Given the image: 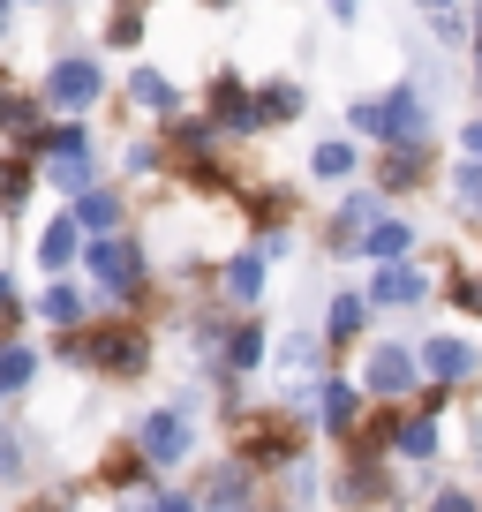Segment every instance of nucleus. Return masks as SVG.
<instances>
[{
    "instance_id": "21",
    "label": "nucleus",
    "mask_w": 482,
    "mask_h": 512,
    "mask_svg": "<svg viewBox=\"0 0 482 512\" xmlns=\"http://www.w3.org/2000/svg\"><path fill=\"white\" fill-rule=\"evenodd\" d=\"M129 106L174 113V106H181V98H174V76H159V68H136V76H129Z\"/></svg>"
},
{
    "instance_id": "6",
    "label": "nucleus",
    "mask_w": 482,
    "mask_h": 512,
    "mask_svg": "<svg viewBox=\"0 0 482 512\" xmlns=\"http://www.w3.org/2000/svg\"><path fill=\"white\" fill-rule=\"evenodd\" d=\"M211 128H234V136H257V98H249V83L234 76V68H219L211 76Z\"/></svg>"
},
{
    "instance_id": "7",
    "label": "nucleus",
    "mask_w": 482,
    "mask_h": 512,
    "mask_svg": "<svg viewBox=\"0 0 482 512\" xmlns=\"http://www.w3.org/2000/svg\"><path fill=\"white\" fill-rule=\"evenodd\" d=\"M422 294H430V272H422V264H407V256L377 264V279H370V302H377V309H415Z\"/></svg>"
},
{
    "instance_id": "1",
    "label": "nucleus",
    "mask_w": 482,
    "mask_h": 512,
    "mask_svg": "<svg viewBox=\"0 0 482 512\" xmlns=\"http://www.w3.org/2000/svg\"><path fill=\"white\" fill-rule=\"evenodd\" d=\"M347 121L362 136H385V144H430V106H422L415 83H400L392 98H354Z\"/></svg>"
},
{
    "instance_id": "19",
    "label": "nucleus",
    "mask_w": 482,
    "mask_h": 512,
    "mask_svg": "<svg viewBox=\"0 0 482 512\" xmlns=\"http://www.w3.org/2000/svg\"><path fill=\"white\" fill-rule=\"evenodd\" d=\"M317 415H324V430H354V415H362V392L354 384H317Z\"/></svg>"
},
{
    "instance_id": "45",
    "label": "nucleus",
    "mask_w": 482,
    "mask_h": 512,
    "mask_svg": "<svg viewBox=\"0 0 482 512\" xmlns=\"http://www.w3.org/2000/svg\"><path fill=\"white\" fill-rule=\"evenodd\" d=\"M31 8H46V0H31Z\"/></svg>"
},
{
    "instance_id": "38",
    "label": "nucleus",
    "mask_w": 482,
    "mask_h": 512,
    "mask_svg": "<svg viewBox=\"0 0 482 512\" xmlns=\"http://www.w3.org/2000/svg\"><path fill=\"white\" fill-rule=\"evenodd\" d=\"M467 46H475V61H482V0H475V16H467Z\"/></svg>"
},
{
    "instance_id": "15",
    "label": "nucleus",
    "mask_w": 482,
    "mask_h": 512,
    "mask_svg": "<svg viewBox=\"0 0 482 512\" xmlns=\"http://www.w3.org/2000/svg\"><path fill=\"white\" fill-rule=\"evenodd\" d=\"M354 249H370L377 264H392V256H407V249H415V226H407V219H370Z\"/></svg>"
},
{
    "instance_id": "37",
    "label": "nucleus",
    "mask_w": 482,
    "mask_h": 512,
    "mask_svg": "<svg viewBox=\"0 0 482 512\" xmlns=\"http://www.w3.org/2000/svg\"><path fill=\"white\" fill-rule=\"evenodd\" d=\"M460 151H467V159H482V121H467V128H460Z\"/></svg>"
},
{
    "instance_id": "35",
    "label": "nucleus",
    "mask_w": 482,
    "mask_h": 512,
    "mask_svg": "<svg viewBox=\"0 0 482 512\" xmlns=\"http://www.w3.org/2000/svg\"><path fill=\"white\" fill-rule=\"evenodd\" d=\"M0 475H8V482L23 475V460H16V437H8V430H0Z\"/></svg>"
},
{
    "instance_id": "27",
    "label": "nucleus",
    "mask_w": 482,
    "mask_h": 512,
    "mask_svg": "<svg viewBox=\"0 0 482 512\" xmlns=\"http://www.w3.org/2000/svg\"><path fill=\"white\" fill-rule=\"evenodd\" d=\"M219 354H226L234 369H257V362H264V332H257V324H241V332L219 339Z\"/></svg>"
},
{
    "instance_id": "18",
    "label": "nucleus",
    "mask_w": 482,
    "mask_h": 512,
    "mask_svg": "<svg viewBox=\"0 0 482 512\" xmlns=\"http://www.w3.org/2000/svg\"><path fill=\"white\" fill-rule=\"evenodd\" d=\"M354 166H362V151H354V136H324V144L309 151V174H317V181H347Z\"/></svg>"
},
{
    "instance_id": "5",
    "label": "nucleus",
    "mask_w": 482,
    "mask_h": 512,
    "mask_svg": "<svg viewBox=\"0 0 482 512\" xmlns=\"http://www.w3.org/2000/svg\"><path fill=\"white\" fill-rule=\"evenodd\" d=\"M189 452H196L189 400H181V407H159V415H144V460H151V467H181Z\"/></svg>"
},
{
    "instance_id": "42",
    "label": "nucleus",
    "mask_w": 482,
    "mask_h": 512,
    "mask_svg": "<svg viewBox=\"0 0 482 512\" xmlns=\"http://www.w3.org/2000/svg\"><path fill=\"white\" fill-rule=\"evenodd\" d=\"M0 38H8V0H0Z\"/></svg>"
},
{
    "instance_id": "2",
    "label": "nucleus",
    "mask_w": 482,
    "mask_h": 512,
    "mask_svg": "<svg viewBox=\"0 0 482 512\" xmlns=\"http://www.w3.org/2000/svg\"><path fill=\"white\" fill-rule=\"evenodd\" d=\"M68 362H91V369H106V377H144L151 369V332H136V324H98V332L68 339Z\"/></svg>"
},
{
    "instance_id": "39",
    "label": "nucleus",
    "mask_w": 482,
    "mask_h": 512,
    "mask_svg": "<svg viewBox=\"0 0 482 512\" xmlns=\"http://www.w3.org/2000/svg\"><path fill=\"white\" fill-rule=\"evenodd\" d=\"M324 8H332L339 23H354V16H362V0H324Z\"/></svg>"
},
{
    "instance_id": "24",
    "label": "nucleus",
    "mask_w": 482,
    "mask_h": 512,
    "mask_svg": "<svg viewBox=\"0 0 482 512\" xmlns=\"http://www.w3.org/2000/svg\"><path fill=\"white\" fill-rule=\"evenodd\" d=\"M38 317H46V324H83V287H68V279H53V287L38 294Z\"/></svg>"
},
{
    "instance_id": "4",
    "label": "nucleus",
    "mask_w": 482,
    "mask_h": 512,
    "mask_svg": "<svg viewBox=\"0 0 482 512\" xmlns=\"http://www.w3.org/2000/svg\"><path fill=\"white\" fill-rule=\"evenodd\" d=\"M46 106H61V113H91L98 98H106V76H98V61L91 53H61V61L46 68Z\"/></svg>"
},
{
    "instance_id": "13",
    "label": "nucleus",
    "mask_w": 482,
    "mask_h": 512,
    "mask_svg": "<svg viewBox=\"0 0 482 512\" xmlns=\"http://www.w3.org/2000/svg\"><path fill=\"white\" fill-rule=\"evenodd\" d=\"M68 219L83 226V241H91V234H121V219H129V204H121V196H113V189H83Z\"/></svg>"
},
{
    "instance_id": "31",
    "label": "nucleus",
    "mask_w": 482,
    "mask_h": 512,
    "mask_svg": "<svg viewBox=\"0 0 482 512\" xmlns=\"http://www.w3.org/2000/svg\"><path fill=\"white\" fill-rule=\"evenodd\" d=\"M430 38H437V46H445V53H460L467 46V16H460V0H452V8H430Z\"/></svg>"
},
{
    "instance_id": "23",
    "label": "nucleus",
    "mask_w": 482,
    "mask_h": 512,
    "mask_svg": "<svg viewBox=\"0 0 482 512\" xmlns=\"http://www.w3.org/2000/svg\"><path fill=\"white\" fill-rule=\"evenodd\" d=\"M46 181H53V189H68V196H83V189H98V159H91V151L46 159Z\"/></svg>"
},
{
    "instance_id": "10",
    "label": "nucleus",
    "mask_w": 482,
    "mask_h": 512,
    "mask_svg": "<svg viewBox=\"0 0 482 512\" xmlns=\"http://www.w3.org/2000/svg\"><path fill=\"white\" fill-rule=\"evenodd\" d=\"M422 369H430L437 384H460V377H475V347L452 339V332H437V339H422Z\"/></svg>"
},
{
    "instance_id": "33",
    "label": "nucleus",
    "mask_w": 482,
    "mask_h": 512,
    "mask_svg": "<svg viewBox=\"0 0 482 512\" xmlns=\"http://www.w3.org/2000/svg\"><path fill=\"white\" fill-rule=\"evenodd\" d=\"M452 309L482 317V272H460V279H452Z\"/></svg>"
},
{
    "instance_id": "26",
    "label": "nucleus",
    "mask_w": 482,
    "mask_h": 512,
    "mask_svg": "<svg viewBox=\"0 0 482 512\" xmlns=\"http://www.w3.org/2000/svg\"><path fill=\"white\" fill-rule=\"evenodd\" d=\"M106 46H144V0H113Z\"/></svg>"
},
{
    "instance_id": "41",
    "label": "nucleus",
    "mask_w": 482,
    "mask_h": 512,
    "mask_svg": "<svg viewBox=\"0 0 482 512\" xmlns=\"http://www.w3.org/2000/svg\"><path fill=\"white\" fill-rule=\"evenodd\" d=\"M151 512H196V497H159Z\"/></svg>"
},
{
    "instance_id": "16",
    "label": "nucleus",
    "mask_w": 482,
    "mask_h": 512,
    "mask_svg": "<svg viewBox=\"0 0 482 512\" xmlns=\"http://www.w3.org/2000/svg\"><path fill=\"white\" fill-rule=\"evenodd\" d=\"M31 181H38L31 151H8V159H0V211H8V219H16V211L31 204Z\"/></svg>"
},
{
    "instance_id": "30",
    "label": "nucleus",
    "mask_w": 482,
    "mask_h": 512,
    "mask_svg": "<svg viewBox=\"0 0 482 512\" xmlns=\"http://www.w3.org/2000/svg\"><path fill=\"white\" fill-rule=\"evenodd\" d=\"M249 460H257V467H287L294 460V437L287 430H257V437H249Z\"/></svg>"
},
{
    "instance_id": "9",
    "label": "nucleus",
    "mask_w": 482,
    "mask_h": 512,
    "mask_svg": "<svg viewBox=\"0 0 482 512\" xmlns=\"http://www.w3.org/2000/svg\"><path fill=\"white\" fill-rule=\"evenodd\" d=\"M407 384H415V354H407V347H377L370 369H362V392H377V400H400Z\"/></svg>"
},
{
    "instance_id": "12",
    "label": "nucleus",
    "mask_w": 482,
    "mask_h": 512,
    "mask_svg": "<svg viewBox=\"0 0 482 512\" xmlns=\"http://www.w3.org/2000/svg\"><path fill=\"white\" fill-rule=\"evenodd\" d=\"M377 181H385V196L392 189H422V181H430V144H385Z\"/></svg>"
},
{
    "instance_id": "14",
    "label": "nucleus",
    "mask_w": 482,
    "mask_h": 512,
    "mask_svg": "<svg viewBox=\"0 0 482 512\" xmlns=\"http://www.w3.org/2000/svg\"><path fill=\"white\" fill-rule=\"evenodd\" d=\"M76 256H83V226L76 219H53L46 234H38V264H46V272H68Z\"/></svg>"
},
{
    "instance_id": "25",
    "label": "nucleus",
    "mask_w": 482,
    "mask_h": 512,
    "mask_svg": "<svg viewBox=\"0 0 482 512\" xmlns=\"http://www.w3.org/2000/svg\"><path fill=\"white\" fill-rule=\"evenodd\" d=\"M385 490H392V482L377 475V467H347V475L332 482V497H347V505H370V497H385Z\"/></svg>"
},
{
    "instance_id": "20",
    "label": "nucleus",
    "mask_w": 482,
    "mask_h": 512,
    "mask_svg": "<svg viewBox=\"0 0 482 512\" xmlns=\"http://www.w3.org/2000/svg\"><path fill=\"white\" fill-rule=\"evenodd\" d=\"M377 219V196L362 189V196H347V204H339V226H332V256H347L354 241H362V226Z\"/></svg>"
},
{
    "instance_id": "17",
    "label": "nucleus",
    "mask_w": 482,
    "mask_h": 512,
    "mask_svg": "<svg viewBox=\"0 0 482 512\" xmlns=\"http://www.w3.org/2000/svg\"><path fill=\"white\" fill-rule=\"evenodd\" d=\"M362 324H370V302H362V294H332V309H324V339L347 347V339H362Z\"/></svg>"
},
{
    "instance_id": "22",
    "label": "nucleus",
    "mask_w": 482,
    "mask_h": 512,
    "mask_svg": "<svg viewBox=\"0 0 482 512\" xmlns=\"http://www.w3.org/2000/svg\"><path fill=\"white\" fill-rule=\"evenodd\" d=\"M38 121H46V98H16V91H0V128H8L16 144H31Z\"/></svg>"
},
{
    "instance_id": "43",
    "label": "nucleus",
    "mask_w": 482,
    "mask_h": 512,
    "mask_svg": "<svg viewBox=\"0 0 482 512\" xmlns=\"http://www.w3.org/2000/svg\"><path fill=\"white\" fill-rule=\"evenodd\" d=\"M422 8H452V0H422Z\"/></svg>"
},
{
    "instance_id": "28",
    "label": "nucleus",
    "mask_w": 482,
    "mask_h": 512,
    "mask_svg": "<svg viewBox=\"0 0 482 512\" xmlns=\"http://www.w3.org/2000/svg\"><path fill=\"white\" fill-rule=\"evenodd\" d=\"M452 204L467 211V219H482V159H467V166H452Z\"/></svg>"
},
{
    "instance_id": "36",
    "label": "nucleus",
    "mask_w": 482,
    "mask_h": 512,
    "mask_svg": "<svg viewBox=\"0 0 482 512\" xmlns=\"http://www.w3.org/2000/svg\"><path fill=\"white\" fill-rule=\"evenodd\" d=\"M23 317V302H16V287H8V272H0V324H16Z\"/></svg>"
},
{
    "instance_id": "44",
    "label": "nucleus",
    "mask_w": 482,
    "mask_h": 512,
    "mask_svg": "<svg viewBox=\"0 0 482 512\" xmlns=\"http://www.w3.org/2000/svg\"><path fill=\"white\" fill-rule=\"evenodd\" d=\"M129 512H151V505H129Z\"/></svg>"
},
{
    "instance_id": "3",
    "label": "nucleus",
    "mask_w": 482,
    "mask_h": 512,
    "mask_svg": "<svg viewBox=\"0 0 482 512\" xmlns=\"http://www.w3.org/2000/svg\"><path fill=\"white\" fill-rule=\"evenodd\" d=\"M83 272H91L98 294L136 302V294H144V249H136L129 234H91V241H83Z\"/></svg>"
},
{
    "instance_id": "32",
    "label": "nucleus",
    "mask_w": 482,
    "mask_h": 512,
    "mask_svg": "<svg viewBox=\"0 0 482 512\" xmlns=\"http://www.w3.org/2000/svg\"><path fill=\"white\" fill-rule=\"evenodd\" d=\"M400 452H407V460H430V452H437V430H430V422H407V430H400Z\"/></svg>"
},
{
    "instance_id": "8",
    "label": "nucleus",
    "mask_w": 482,
    "mask_h": 512,
    "mask_svg": "<svg viewBox=\"0 0 482 512\" xmlns=\"http://www.w3.org/2000/svg\"><path fill=\"white\" fill-rule=\"evenodd\" d=\"M249 98H257V128H287V121H302V113H309V91H302L294 76H272V83H257Z\"/></svg>"
},
{
    "instance_id": "29",
    "label": "nucleus",
    "mask_w": 482,
    "mask_h": 512,
    "mask_svg": "<svg viewBox=\"0 0 482 512\" xmlns=\"http://www.w3.org/2000/svg\"><path fill=\"white\" fill-rule=\"evenodd\" d=\"M38 377V354L31 347H0V392H23Z\"/></svg>"
},
{
    "instance_id": "34",
    "label": "nucleus",
    "mask_w": 482,
    "mask_h": 512,
    "mask_svg": "<svg viewBox=\"0 0 482 512\" xmlns=\"http://www.w3.org/2000/svg\"><path fill=\"white\" fill-rule=\"evenodd\" d=\"M159 166H166L159 144H129V174H159Z\"/></svg>"
},
{
    "instance_id": "40",
    "label": "nucleus",
    "mask_w": 482,
    "mask_h": 512,
    "mask_svg": "<svg viewBox=\"0 0 482 512\" xmlns=\"http://www.w3.org/2000/svg\"><path fill=\"white\" fill-rule=\"evenodd\" d=\"M437 512H475V505H467L460 490H445V497H437Z\"/></svg>"
},
{
    "instance_id": "11",
    "label": "nucleus",
    "mask_w": 482,
    "mask_h": 512,
    "mask_svg": "<svg viewBox=\"0 0 482 512\" xmlns=\"http://www.w3.org/2000/svg\"><path fill=\"white\" fill-rule=\"evenodd\" d=\"M272 256L264 249H241V256H226V272H219V287H226V302H257L264 287H272Z\"/></svg>"
}]
</instances>
